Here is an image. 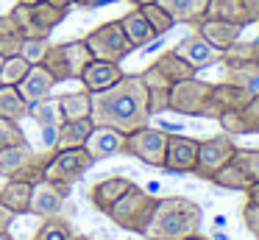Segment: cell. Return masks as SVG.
<instances>
[{
    "label": "cell",
    "mask_w": 259,
    "mask_h": 240,
    "mask_svg": "<svg viewBox=\"0 0 259 240\" xmlns=\"http://www.w3.org/2000/svg\"><path fill=\"white\" fill-rule=\"evenodd\" d=\"M90 120L95 126H109L123 134H131L134 128L148 126V89L142 84L140 73L123 76L114 87L92 95V115Z\"/></svg>",
    "instance_id": "obj_1"
},
{
    "label": "cell",
    "mask_w": 259,
    "mask_h": 240,
    "mask_svg": "<svg viewBox=\"0 0 259 240\" xmlns=\"http://www.w3.org/2000/svg\"><path fill=\"white\" fill-rule=\"evenodd\" d=\"M203 210L198 201L184 198V195H167L156 201L153 218L148 223L142 237L151 240H184L190 234L201 232Z\"/></svg>",
    "instance_id": "obj_2"
},
{
    "label": "cell",
    "mask_w": 259,
    "mask_h": 240,
    "mask_svg": "<svg viewBox=\"0 0 259 240\" xmlns=\"http://www.w3.org/2000/svg\"><path fill=\"white\" fill-rule=\"evenodd\" d=\"M156 201H159L156 195H151L148 190L131 184V187L120 195L117 204L106 212V218H112L114 226L125 229V232L145 234L148 223H151V218H153V210H156Z\"/></svg>",
    "instance_id": "obj_3"
},
{
    "label": "cell",
    "mask_w": 259,
    "mask_h": 240,
    "mask_svg": "<svg viewBox=\"0 0 259 240\" xmlns=\"http://www.w3.org/2000/svg\"><path fill=\"white\" fill-rule=\"evenodd\" d=\"M90 59H92V53L84 39H73V42H62V45H48L42 67L56 78V84L78 81L84 67L90 64Z\"/></svg>",
    "instance_id": "obj_4"
},
{
    "label": "cell",
    "mask_w": 259,
    "mask_h": 240,
    "mask_svg": "<svg viewBox=\"0 0 259 240\" xmlns=\"http://www.w3.org/2000/svg\"><path fill=\"white\" fill-rule=\"evenodd\" d=\"M12 17L14 22L20 25V33L25 39H48L53 33V28H59L67 17V11L56 9L51 3H34V6H25V3H17L12 9Z\"/></svg>",
    "instance_id": "obj_5"
},
{
    "label": "cell",
    "mask_w": 259,
    "mask_h": 240,
    "mask_svg": "<svg viewBox=\"0 0 259 240\" xmlns=\"http://www.w3.org/2000/svg\"><path fill=\"white\" fill-rule=\"evenodd\" d=\"M237 154V143L231 134H214V137H206V140H198V156H195V173L198 179H212L214 173L220 170L223 165H229Z\"/></svg>",
    "instance_id": "obj_6"
},
{
    "label": "cell",
    "mask_w": 259,
    "mask_h": 240,
    "mask_svg": "<svg viewBox=\"0 0 259 240\" xmlns=\"http://www.w3.org/2000/svg\"><path fill=\"white\" fill-rule=\"evenodd\" d=\"M95 162L90 159L84 148H64V151H53L51 159L45 165V179L59 187H73L81 176H84Z\"/></svg>",
    "instance_id": "obj_7"
},
{
    "label": "cell",
    "mask_w": 259,
    "mask_h": 240,
    "mask_svg": "<svg viewBox=\"0 0 259 240\" xmlns=\"http://www.w3.org/2000/svg\"><path fill=\"white\" fill-rule=\"evenodd\" d=\"M164 151H167V131H162V128L142 126V128H134L131 134H125L123 154L145 162L148 167H159L162 170Z\"/></svg>",
    "instance_id": "obj_8"
},
{
    "label": "cell",
    "mask_w": 259,
    "mask_h": 240,
    "mask_svg": "<svg viewBox=\"0 0 259 240\" xmlns=\"http://www.w3.org/2000/svg\"><path fill=\"white\" fill-rule=\"evenodd\" d=\"M84 42L90 48L92 59H101V61H117L120 64L131 53V45H128V39H125V33H123L117 20L98 25L95 31H90L84 37Z\"/></svg>",
    "instance_id": "obj_9"
},
{
    "label": "cell",
    "mask_w": 259,
    "mask_h": 240,
    "mask_svg": "<svg viewBox=\"0 0 259 240\" xmlns=\"http://www.w3.org/2000/svg\"><path fill=\"white\" fill-rule=\"evenodd\" d=\"M209 95H212V81H203V78H198V76L184 78V81H176L173 87H170L167 112L187 115V117H201Z\"/></svg>",
    "instance_id": "obj_10"
},
{
    "label": "cell",
    "mask_w": 259,
    "mask_h": 240,
    "mask_svg": "<svg viewBox=\"0 0 259 240\" xmlns=\"http://www.w3.org/2000/svg\"><path fill=\"white\" fill-rule=\"evenodd\" d=\"M220 64H223V70H226L223 81H231V84H240V87H253V89H256L259 67L253 64V59H251V42L237 39L234 45H229V48L220 53Z\"/></svg>",
    "instance_id": "obj_11"
},
{
    "label": "cell",
    "mask_w": 259,
    "mask_h": 240,
    "mask_svg": "<svg viewBox=\"0 0 259 240\" xmlns=\"http://www.w3.org/2000/svg\"><path fill=\"white\" fill-rule=\"evenodd\" d=\"M253 95H256V89H253V87H240V84H231V81H218V84H212V95H209V100H206V106H203L201 117L218 120L223 112L242 109Z\"/></svg>",
    "instance_id": "obj_12"
},
{
    "label": "cell",
    "mask_w": 259,
    "mask_h": 240,
    "mask_svg": "<svg viewBox=\"0 0 259 240\" xmlns=\"http://www.w3.org/2000/svg\"><path fill=\"white\" fill-rule=\"evenodd\" d=\"M67 195H70L67 187H59V184L42 179V182H36L34 190H31L28 215H36V218L62 215V210L67 207Z\"/></svg>",
    "instance_id": "obj_13"
},
{
    "label": "cell",
    "mask_w": 259,
    "mask_h": 240,
    "mask_svg": "<svg viewBox=\"0 0 259 240\" xmlns=\"http://www.w3.org/2000/svg\"><path fill=\"white\" fill-rule=\"evenodd\" d=\"M198 156V140L184 134H167V151H164L162 170L167 173H192Z\"/></svg>",
    "instance_id": "obj_14"
},
{
    "label": "cell",
    "mask_w": 259,
    "mask_h": 240,
    "mask_svg": "<svg viewBox=\"0 0 259 240\" xmlns=\"http://www.w3.org/2000/svg\"><path fill=\"white\" fill-rule=\"evenodd\" d=\"M81 148L90 154L92 162L109 159V156L123 154V148H125V134L117 131V128H109V126H92L90 137L84 140V145H81Z\"/></svg>",
    "instance_id": "obj_15"
},
{
    "label": "cell",
    "mask_w": 259,
    "mask_h": 240,
    "mask_svg": "<svg viewBox=\"0 0 259 240\" xmlns=\"http://www.w3.org/2000/svg\"><path fill=\"white\" fill-rule=\"evenodd\" d=\"M125 73L120 70L117 61H101V59H90V64L84 67V73H81L78 81L84 84V89L90 95H98L103 92V89L114 87V84L123 78Z\"/></svg>",
    "instance_id": "obj_16"
},
{
    "label": "cell",
    "mask_w": 259,
    "mask_h": 240,
    "mask_svg": "<svg viewBox=\"0 0 259 240\" xmlns=\"http://www.w3.org/2000/svg\"><path fill=\"white\" fill-rule=\"evenodd\" d=\"M173 50L181 56V59L190 61L195 70H203V67H212V64H218V61H220V50L212 48L201 33H192V37L181 39Z\"/></svg>",
    "instance_id": "obj_17"
},
{
    "label": "cell",
    "mask_w": 259,
    "mask_h": 240,
    "mask_svg": "<svg viewBox=\"0 0 259 240\" xmlns=\"http://www.w3.org/2000/svg\"><path fill=\"white\" fill-rule=\"evenodd\" d=\"M131 184H134V182H131V179H125V176H109V179H101V182L92 184L87 195H90L92 207H95L98 212H103V215H106V212L120 201V195L131 187Z\"/></svg>",
    "instance_id": "obj_18"
},
{
    "label": "cell",
    "mask_w": 259,
    "mask_h": 240,
    "mask_svg": "<svg viewBox=\"0 0 259 240\" xmlns=\"http://www.w3.org/2000/svg\"><path fill=\"white\" fill-rule=\"evenodd\" d=\"M39 159V151H34L25 143H17V145H9V148L0 151V176L3 179H17L23 170H28L34 162Z\"/></svg>",
    "instance_id": "obj_19"
},
{
    "label": "cell",
    "mask_w": 259,
    "mask_h": 240,
    "mask_svg": "<svg viewBox=\"0 0 259 240\" xmlns=\"http://www.w3.org/2000/svg\"><path fill=\"white\" fill-rule=\"evenodd\" d=\"M53 87H56V78H53L42 64H31L28 73L23 76V81L17 84L20 95L25 98V104H28V106L36 104V100H45L48 95L53 92Z\"/></svg>",
    "instance_id": "obj_20"
},
{
    "label": "cell",
    "mask_w": 259,
    "mask_h": 240,
    "mask_svg": "<svg viewBox=\"0 0 259 240\" xmlns=\"http://www.w3.org/2000/svg\"><path fill=\"white\" fill-rule=\"evenodd\" d=\"M195 33H201V37L206 39L212 48H218L220 53H223L229 45H234L237 39H240L242 25H237V22H226V20H209V17H203V20L195 25Z\"/></svg>",
    "instance_id": "obj_21"
},
{
    "label": "cell",
    "mask_w": 259,
    "mask_h": 240,
    "mask_svg": "<svg viewBox=\"0 0 259 240\" xmlns=\"http://www.w3.org/2000/svg\"><path fill=\"white\" fill-rule=\"evenodd\" d=\"M117 22H120V28H123L125 39H128L131 50L148 48V45H151L153 39H162V37H156V33H153V28L145 22V17H142V11L137 9V6L128 11V14H123V17H120Z\"/></svg>",
    "instance_id": "obj_22"
},
{
    "label": "cell",
    "mask_w": 259,
    "mask_h": 240,
    "mask_svg": "<svg viewBox=\"0 0 259 240\" xmlns=\"http://www.w3.org/2000/svg\"><path fill=\"white\" fill-rule=\"evenodd\" d=\"M31 190H34V184L23 182V179H6V184L0 187V204L12 210L14 215H28Z\"/></svg>",
    "instance_id": "obj_23"
},
{
    "label": "cell",
    "mask_w": 259,
    "mask_h": 240,
    "mask_svg": "<svg viewBox=\"0 0 259 240\" xmlns=\"http://www.w3.org/2000/svg\"><path fill=\"white\" fill-rule=\"evenodd\" d=\"M176 22H187V25H198L206 14L209 0H156Z\"/></svg>",
    "instance_id": "obj_24"
},
{
    "label": "cell",
    "mask_w": 259,
    "mask_h": 240,
    "mask_svg": "<svg viewBox=\"0 0 259 240\" xmlns=\"http://www.w3.org/2000/svg\"><path fill=\"white\" fill-rule=\"evenodd\" d=\"M92 126L95 123L87 117V120H62L59 123V131H56V145L53 151H64V148H81L84 140L90 137Z\"/></svg>",
    "instance_id": "obj_25"
},
{
    "label": "cell",
    "mask_w": 259,
    "mask_h": 240,
    "mask_svg": "<svg viewBox=\"0 0 259 240\" xmlns=\"http://www.w3.org/2000/svg\"><path fill=\"white\" fill-rule=\"evenodd\" d=\"M153 64H156V70L162 73V76L167 78L170 84H176V81H184V78L198 76V70H195V67H192L187 59H181V56L176 53L173 48H170V50H164V53L159 56V59L153 61Z\"/></svg>",
    "instance_id": "obj_26"
},
{
    "label": "cell",
    "mask_w": 259,
    "mask_h": 240,
    "mask_svg": "<svg viewBox=\"0 0 259 240\" xmlns=\"http://www.w3.org/2000/svg\"><path fill=\"white\" fill-rule=\"evenodd\" d=\"M59 112H62V120H87L92 115V95L87 89L62 95L59 98Z\"/></svg>",
    "instance_id": "obj_27"
},
{
    "label": "cell",
    "mask_w": 259,
    "mask_h": 240,
    "mask_svg": "<svg viewBox=\"0 0 259 240\" xmlns=\"http://www.w3.org/2000/svg\"><path fill=\"white\" fill-rule=\"evenodd\" d=\"M0 117L14 120V123L28 117V104L20 95V89L12 87V84H0Z\"/></svg>",
    "instance_id": "obj_28"
},
{
    "label": "cell",
    "mask_w": 259,
    "mask_h": 240,
    "mask_svg": "<svg viewBox=\"0 0 259 240\" xmlns=\"http://www.w3.org/2000/svg\"><path fill=\"white\" fill-rule=\"evenodd\" d=\"M209 20H226V22H237V25L245 28L248 25V17L245 9H242V0H209L206 6V14Z\"/></svg>",
    "instance_id": "obj_29"
},
{
    "label": "cell",
    "mask_w": 259,
    "mask_h": 240,
    "mask_svg": "<svg viewBox=\"0 0 259 240\" xmlns=\"http://www.w3.org/2000/svg\"><path fill=\"white\" fill-rule=\"evenodd\" d=\"M209 182L214 184V187H220V190H234V193H245L248 190V184H251V179L245 176V170H242L240 165H237L234 159L229 162V165H223L218 173H214Z\"/></svg>",
    "instance_id": "obj_30"
},
{
    "label": "cell",
    "mask_w": 259,
    "mask_h": 240,
    "mask_svg": "<svg viewBox=\"0 0 259 240\" xmlns=\"http://www.w3.org/2000/svg\"><path fill=\"white\" fill-rule=\"evenodd\" d=\"M75 234L73 223L62 215H51V218H42V226L36 229L34 240H70Z\"/></svg>",
    "instance_id": "obj_31"
},
{
    "label": "cell",
    "mask_w": 259,
    "mask_h": 240,
    "mask_svg": "<svg viewBox=\"0 0 259 240\" xmlns=\"http://www.w3.org/2000/svg\"><path fill=\"white\" fill-rule=\"evenodd\" d=\"M137 9L142 11L145 22L153 28V33H156V37H164L167 31H173V28H176V20L159 3H145V6H137Z\"/></svg>",
    "instance_id": "obj_32"
},
{
    "label": "cell",
    "mask_w": 259,
    "mask_h": 240,
    "mask_svg": "<svg viewBox=\"0 0 259 240\" xmlns=\"http://www.w3.org/2000/svg\"><path fill=\"white\" fill-rule=\"evenodd\" d=\"M28 117H34L39 126H59L62 123V112H59V98L53 100L48 95L45 100H36L28 106Z\"/></svg>",
    "instance_id": "obj_33"
},
{
    "label": "cell",
    "mask_w": 259,
    "mask_h": 240,
    "mask_svg": "<svg viewBox=\"0 0 259 240\" xmlns=\"http://www.w3.org/2000/svg\"><path fill=\"white\" fill-rule=\"evenodd\" d=\"M28 61L23 56H12V59H3V67H0V84H12L17 87L23 81V76L28 73Z\"/></svg>",
    "instance_id": "obj_34"
},
{
    "label": "cell",
    "mask_w": 259,
    "mask_h": 240,
    "mask_svg": "<svg viewBox=\"0 0 259 240\" xmlns=\"http://www.w3.org/2000/svg\"><path fill=\"white\" fill-rule=\"evenodd\" d=\"M234 162L245 170L251 182H259V148H237Z\"/></svg>",
    "instance_id": "obj_35"
},
{
    "label": "cell",
    "mask_w": 259,
    "mask_h": 240,
    "mask_svg": "<svg viewBox=\"0 0 259 240\" xmlns=\"http://www.w3.org/2000/svg\"><path fill=\"white\" fill-rule=\"evenodd\" d=\"M48 45H51L48 39H23V45H20V56H23L28 64H42Z\"/></svg>",
    "instance_id": "obj_36"
},
{
    "label": "cell",
    "mask_w": 259,
    "mask_h": 240,
    "mask_svg": "<svg viewBox=\"0 0 259 240\" xmlns=\"http://www.w3.org/2000/svg\"><path fill=\"white\" fill-rule=\"evenodd\" d=\"M17 143H25V134L20 128V123L0 117V151L9 148V145H17Z\"/></svg>",
    "instance_id": "obj_37"
},
{
    "label": "cell",
    "mask_w": 259,
    "mask_h": 240,
    "mask_svg": "<svg viewBox=\"0 0 259 240\" xmlns=\"http://www.w3.org/2000/svg\"><path fill=\"white\" fill-rule=\"evenodd\" d=\"M220 128H223V134H231V137H240V134H245V120H242L240 109H231V112H223V115L218 117Z\"/></svg>",
    "instance_id": "obj_38"
},
{
    "label": "cell",
    "mask_w": 259,
    "mask_h": 240,
    "mask_svg": "<svg viewBox=\"0 0 259 240\" xmlns=\"http://www.w3.org/2000/svg\"><path fill=\"white\" fill-rule=\"evenodd\" d=\"M240 115H242V120H245V134H256V126H259V92L242 106Z\"/></svg>",
    "instance_id": "obj_39"
},
{
    "label": "cell",
    "mask_w": 259,
    "mask_h": 240,
    "mask_svg": "<svg viewBox=\"0 0 259 240\" xmlns=\"http://www.w3.org/2000/svg\"><path fill=\"white\" fill-rule=\"evenodd\" d=\"M142 84H145V89H159V87H173V84L167 81V78L162 76V73L156 70V64H148L145 70L140 73Z\"/></svg>",
    "instance_id": "obj_40"
},
{
    "label": "cell",
    "mask_w": 259,
    "mask_h": 240,
    "mask_svg": "<svg viewBox=\"0 0 259 240\" xmlns=\"http://www.w3.org/2000/svg\"><path fill=\"white\" fill-rule=\"evenodd\" d=\"M242 226L251 232L253 240H259V207H253V204L242 207Z\"/></svg>",
    "instance_id": "obj_41"
},
{
    "label": "cell",
    "mask_w": 259,
    "mask_h": 240,
    "mask_svg": "<svg viewBox=\"0 0 259 240\" xmlns=\"http://www.w3.org/2000/svg\"><path fill=\"white\" fill-rule=\"evenodd\" d=\"M242 9H245L248 25H251V22H259V0H242Z\"/></svg>",
    "instance_id": "obj_42"
},
{
    "label": "cell",
    "mask_w": 259,
    "mask_h": 240,
    "mask_svg": "<svg viewBox=\"0 0 259 240\" xmlns=\"http://www.w3.org/2000/svg\"><path fill=\"white\" fill-rule=\"evenodd\" d=\"M14 218H17V215H14L12 210H6V207L0 204V232H6V229L14 223Z\"/></svg>",
    "instance_id": "obj_43"
},
{
    "label": "cell",
    "mask_w": 259,
    "mask_h": 240,
    "mask_svg": "<svg viewBox=\"0 0 259 240\" xmlns=\"http://www.w3.org/2000/svg\"><path fill=\"white\" fill-rule=\"evenodd\" d=\"M245 204L259 207V182H251V184H248V190H245Z\"/></svg>",
    "instance_id": "obj_44"
},
{
    "label": "cell",
    "mask_w": 259,
    "mask_h": 240,
    "mask_svg": "<svg viewBox=\"0 0 259 240\" xmlns=\"http://www.w3.org/2000/svg\"><path fill=\"white\" fill-rule=\"evenodd\" d=\"M45 3L56 6V9H62V11H70V9H73V0H45Z\"/></svg>",
    "instance_id": "obj_45"
},
{
    "label": "cell",
    "mask_w": 259,
    "mask_h": 240,
    "mask_svg": "<svg viewBox=\"0 0 259 240\" xmlns=\"http://www.w3.org/2000/svg\"><path fill=\"white\" fill-rule=\"evenodd\" d=\"M73 6H81V9H95V6H101V0H73Z\"/></svg>",
    "instance_id": "obj_46"
},
{
    "label": "cell",
    "mask_w": 259,
    "mask_h": 240,
    "mask_svg": "<svg viewBox=\"0 0 259 240\" xmlns=\"http://www.w3.org/2000/svg\"><path fill=\"white\" fill-rule=\"evenodd\" d=\"M251 59H253V64L259 67V37L251 42Z\"/></svg>",
    "instance_id": "obj_47"
},
{
    "label": "cell",
    "mask_w": 259,
    "mask_h": 240,
    "mask_svg": "<svg viewBox=\"0 0 259 240\" xmlns=\"http://www.w3.org/2000/svg\"><path fill=\"white\" fill-rule=\"evenodd\" d=\"M0 240H17V237H14V234L6 229V232H0Z\"/></svg>",
    "instance_id": "obj_48"
},
{
    "label": "cell",
    "mask_w": 259,
    "mask_h": 240,
    "mask_svg": "<svg viewBox=\"0 0 259 240\" xmlns=\"http://www.w3.org/2000/svg\"><path fill=\"white\" fill-rule=\"evenodd\" d=\"M131 6H145V3H156V0H128Z\"/></svg>",
    "instance_id": "obj_49"
},
{
    "label": "cell",
    "mask_w": 259,
    "mask_h": 240,
    "mask_svg": "<svg viewBox=\"0 0 259 240\" xmlns=\"http://www.w3.org/2000/svg\"><path fill=\"white\" fill-rule=\"evenodd\" d=\"M184 240H209V237H203L201 232H195V234H190V237H184Z\"/></svg>",
    "instance_id": "obj_50"
},
{
    "label": "cell",
    "mask_w": 259,
    "mask_h": 240,
    "mask_svg": "<svg viewBox=\"0 0 259 240\" xmlns=\"http://www.w3.org/2000/svg\"><path fill=\"white\" fill-rule=\"evenodd\" d=\"M70 240H95V237H90V234H73Z\"/></svg>",
    "instance_id": "obj_51"
},
{
    "label": "cell",
    "mask_w": 259,
    "mask_h": 240,
    "mask_svg": "<svg viewBox=\"0 0 259 240\" xmlns=\"http://www.w3.org/2000/svg\"><path fill=\"white\" fill-rule=\"evenodd\" d=\"M17 3H25V6H34V3H42V0H17Z\"/></svg>",
    "instance_id": "obj_52"
},
{
    "label": "cell",
    "mask_w": 259,
    "mask_h": 240,
    "mask_svg": "<svg viewBox=\"0 0 259 240\" xmlns=\"http://www.w3.org/2000/svg\"><path fill=\"white\" fill-rule=\"evenodd\" d=\"M106 3H117V0H101V6H106Z\"/></svg>",
    "instance_id": "obj_53"
},
{
    "label": "cell",
    "mask_w": 259,
    "mask_h": 240,
    "mask_svg": "<svg viewBox=\"0 0 259 240\" xmlns=\"http://www.w3.org/2000/svg\"><path fill=\"white\" fill-rule=\"evenodd\" d=\"M0 67H3V56H0Z\"/></svg>",
    "instance_id": "obj_54"
},
{
    "label": "cell",
    "mask_w": 259,
    "mask_h": 240,
    "mask_svg": "<svg viewBox=\"0 0 259 240\" xmlns=\"http://www.w3.org/2000/svg\"><path fill=\"white\" fill-rule=\"evenodd\" d=\"M256 134H259V126H256Z\"/></svg>",
    "instance_id": "obj_55"
},
{
    "label": "cell",
    "mask_w": 259,
    "mask_h": 240,
    "mask_svg": "<svg viewBox=\"0 0 259 240\" xmlns=\"http://www.w3.org/2000/svg\"><path fill=\"white\" fill-rule=\"evenodd\" d=\"M145 240H151V237H145Z\"/></svg>",
    "instance_id": "obj_56"
}]
</instances>
